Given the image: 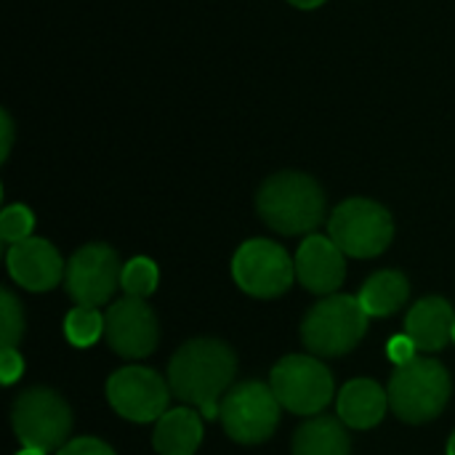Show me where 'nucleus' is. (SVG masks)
Instances as JSON below:
<instances>
[{
    "mask_svg": "<svg viewBox=\"0 0 455 455\" xmlns=\"http://www.w3.org/2000/svg\"><path fill=\"white\" fill-rule=\"evenodd\" d=\"M453 344H455V325H453Z\"/></svg>",
    "mask_w": 455,
    "mask_h": 455,
    "instance_id": "31",
    "label": "nucleus"
},
{
    "mask_svg": "<svg viewBox=\"0 0 455 455\" xmlns=\"http://www.w3.org/2000/svg\"><path fill=\"white\" fill-rule=\"evenodd\" d=\"M448 455H455V432L451 435V440H448Z\"/></svg>",
    "mask_w": 455,
    "mask_h": 455,
    "instance_id": "29",
    "label": "nucleus"
},
{
    "mask_svg": "<svg viewBox=\"0 0 455 455\" xmlns=\"http://www.w3.org/2000/svg\"><path fill=\"white\" fill-rule=\"evenodd\" d=\"M0 133H3V141H0V157L5 160L8 152H11V144H13V123L8 117V112H0Z\"/></svg>",
    "mask_w": 455,
    "mask_h": 455,
    "instance_id": "27",
    "label": "nucleus"
},
{
    "mask_svg": "<svg viewBox=\"0 0 455 455\" xmlns=\"http://www.w3.org/2000/svg\"><path fill=\"white\" fill-rule=\"evenodd\" d=\"M280 400L269 384L243 381L221 397V424L229 440L240 445L267 443L280 424Z\"/></svg>",
    "mask_w": 455,
    "mask_h": 455,
    "instance_id": "8",
    "label": "nucleus"
},
{
    "mask_svg": "<svg viewBox=\"0 0 455 455\" xmlns=\"http://www.w3.org/2000/svg\"><path fill=\"white\" fill-rule=\"evenodd\" d=\"M453 304L440 296L421 299L405 317V333L416 341L419 352H443L453 341Z\"/></svg>",
    "mask_w": 455,
    "mask_h": 455,
    "instance_id": "15",
    "label": "nucleus"
},
{
    "mask_svg": "<svg viewBox=\"0 0 455 455\" xmlns=\"http://www.w3.org/2000/svg\"><path fill=\"white\" fill-rule=\"evenodd\" d=\"M203 443V416L197 408H171L155 427L157 455H195Z\"/></svg>",
    "mask_w": 455,
    "mask_h": 455,
    "instance_id": "17",
    "label": "nucleus"
},
{
    "mask_svg": "<svg viewBox=\"0 0 455 455\" xmlns=\"http://www.w3.org/2000/svg\"><path fill=\"white\" fill-rule=\"evenodd\" d=\"M235 283L256 299H277L296 280V261L288 251L267 237L243 243L232 259Z\"/></svg>",
    "mask_w": 455,
    "mask_h": 455,
    "instance_id": "9",
    "label": "nucleus"
},
{
    "mask_svg": "<svg viewBox=\"0 0 455 455\" xmlns=\"http://www.w3.org/2000/svg\"><path fill=\"white\" fill-rule=\"evenodd\" d=\"M368 333V312L357 296L333 293L320 299L301 320V341L315 357L349 355Z\"/></svg>",
    "mask_w": 455,
    "mask_h": 455,
    "instance_id": "3",
    "label": "nucleus"
},
{
    "mask_svg": "<svg viewBox=\"0 0 455 455\" xmlns=\"http://www.w3.org/2000/svg\"><path fill=\"white\" fill-rule=\"evenodd\" d=\"M64 336L72 347H93L104 336V315L96 307H75L64 317Z\"/></svg>",
    "mask_w": 455,
    "mask_h": 455,
    "instance_id": "20",
    "label": "nucleus"
},
{
    "mask_svg": "<svg viewBox=\"0 0 455 455\" xmlns=\"http://www.w3.org/2000/svg\"><path fill=\"white\" fill-rule=\"evenodd\" d=\"M237 357L219 339H192L168 363V384L173 397L189 408L219 403L235 381Z\"/></svg>",
    "mask_w": 455,
    "mask_h": 455,
    "instance_id": "1",
    "label": "nucleus"
},
{
    "mask_svg": "<svg viewBox=\"0 0 455 455\" xmlns=\"http://www.w3.org/2000/svg\"><path fill=\"white\" fill-rule=\"evenodd\" d=\"M120 256L104 243H88L67 261L64 288L75 307H101L120 288Z\"/></svg>",
    "mask_w": 455,
    "mask_h": 455,
    "instance_id": "10",
    "label": "nucleus"
},
{
    "mask_svg": "<svg viewBox=\"0 0 455 455\" xmlns=\"http://www.w3.org/2000/svg\"><path fill=\"white\" fill-rule=\"evenodd\" d=\"M347 253L325 235H307V240L299 245L296 253V277L299 283L317 293V296H333L347 277Z\"/></svg>",
    "mask_w": 455,
    "mask_h": 455,
    "instance_id": "14",
    "label": "nucleus"
},
{
    "mask_svg": "<svg viewBox=\"0 0 455 455\" xmlns=\"http://www.w3.org/2000/svg\"><path fill=\"white\" fill-rule=\"evenodd\" d=\"M56 455H115V451L96 437H77L69 440L61 451H56Z\"/></svg>",
    "mask_w": 455,
    "mask_h": 455,
    "instance_id": "26",
    "label": "nucleus"
},
{
    "mask_svg": "<svg viewBox=\"0 0 455 455\" xmlns=\"http://www.w3.org/2000/svg\"><path fill=\"white\" fill-rule=\"evenodd\" d=\"M389 395L373 379H355L339 395V419L349 429H373L384 421Z\"/></svg>",
    "mask_w": 455,
    "mask_h": 455,
    "instance_id": "16",
    "label": "nucleus"
},
{
    "mask_svg": "<svg viewBox=\"0 0 455 455\" xmlns=\"http://www.w3.org/2000/svg\"><path fill=\"white\" fill-rule=\"evenodd\" d=\"M293 455H352L347 424L333 416H309L291 443Z\"/></svg>",
    "mask_w": 455,
    "mask_h": 455,
    "instance_id": "18",
    "label": "nucleus"
},
{
    "mask_svg": "<svg viewBox=\"0 0 455 455\" xmlns=\"http://www.w3.org/2000/svg\"><path fill=\"white\" fill-rule=\"evenodd\" d=\"M35 227V216L27 205L16 203V205H5L0 213V237L8 245H16L21 240H27L32 235Z\"/></svg>",
    "mask_w": 455,
    "mask_h": 455,
    "instance_id": "22",
    "label": "nucleus"
},
{
    "mask_svg": "<svg viewBox=\"0 0 455 455\" xmlns=\"http://www.w3.org/2000/svg\"><path fill=\"white\" fill-rule=\"evenodd\" d=\"M408 296H411L408 277L397 269H384L365 280L357 299L368 312V317H389L400 307H405Z\"/></svg>",
    "mask_w": 455,
    "mask_h": 455,
    "instance_id": "19",
    "label": "nucleus"
},
{
    "mask_svg": "<svg viewBox=\"0 0 455 455\" xmlns=\"http://www.w3.org/2000/svg\"><path fill=\"white\" fill-rule=\"evenodd\" d=\"M5 264L13 283L32 293L56 288L67 272L59 251L43 237H27L16 245H8Z\"/></svg>",
    "mask_w": 455,
    "mask_h": 455,
    "instance_id": "13",
    "label": "nucleus"
},
{
    "mask_svg": "<svg viewBox=\"0 0 455 455\" xmlns=\"http://www.w3.org/2000/svg\"><path fill=\"white\" fill-rule=\"evenodd\" d=\"M291 5H296V8H301V11H312V8H320L325 0H288Z\"/></svg>",
    "mask_w": 455,
    "mask_h": 455,
    "instance_id": "28",
    "label": "nucleus"
},
{
    "mask_svg": "<svg viewBox=\"0 0 455 455\" xmlns=\"http://www.w3.org/2000/svg\"><path fill=\"white\" fill-rule=\"evenodd\" d=\"M451 373L440 360L416 357L400 365L389 379V408L405 424H427L437 419L451 400Z\"/></svg>",
    "mask_w": 455,
    "mask_h": 455,
    "instance_id": "4",
    "label": "nucleus"
},
{
    "mask_svg": "<svg viewBox=\"0 0 455 455\" xmlns=\"http://www.w3.org/2000/svg\"><path fill=\"white\" fill-rule=\"evenodd\" d=\"M104 336L115 355L125 360H141L157 349L160 341L157 315L147 307L144 299L125 296L107 309Z\"/></svg>",
    "mask_w": 455,
    "mask_h": 455,
    "instance_id": "12",
    "label": "nucleus"
},
{
    "mask_svg": "<svg viewBox=\"0 0 455 455\" xmlns=\"http://www.w3.org/2000/svg\"><path fill=\"white\" fill-rule=\"evenodd\" d=\"M387 355H389V360L400 368V365H408V363H413V360L419 357V347H416V341H413L408 333H400V336H392V339H389Z\"/></svg>",
    "mask_w": 455,
    "mask_h": 455,
    "instance_id": "24",
    "label": "nucleus"
},
{
    "mask_svg": "<svg viewBox=\"0 0 455 455\" xmlns=\"http://www.w3.org/2000/svg\"><path fill=\"white\" fill-rule=\"evenodd\" d=\"M269 387L280 405L296 416H317L333 400V376L315 355H288L272 373Z\"/></svg>",
    "mask_w": 455,
    "mask_h": 455,
    "instance_id": "7",
    "label": "nucleus"
},
{
    "mask_svg": "<svg viewBox=\"0 0 455 455\" xmlns=\"http://www.w3.org/2000/svg\"><path fill=\"white\" fill-rule=\"evenodd\" d=\"M160 283V269L152 259L147 256H136L128 264H123V277H120V288L125 291V296L133 299H147L155 293Z\"/></svg>",
    "mask_w": 455,
    "mask_h": 455,
    "instance_id": "21",
    "label": "nucleus"
},
{
    "mask_svg": "<svg viewBox=\"0 0 455 455\" xmlns=\"http://www.w3.org/2000/svg\"><path fill=\"white\" fill-rule=\"evenodd\" d=\"M0 320H3V328H0L3 347H16L24 336V312L8 288H3L0 293Z\"/></svg>",
    "mask_w": 455,
    "mask_h": 455,
    "instance_id": "23",
    "label": "nucleus"
},
{
    "mask_svg": "<svg viewBox=\"0 0 455 455\" xmlns=\"http://www.w3.org/2000/svg\"><path fill=\"white\" fill-rule=\"evenodd\" d=\"M11 424L16 440L27 451H61L69 443L72 432V411L61 395L45 387L27 389L16 397L11 411Z\"/></svg>",
    "mask_w": 455,
    "mask_h": 455,
    "instance_id": "5",
    "label": "nucleus"
},
{
    "mask_svg": "<svg viewBox=\"0 0 455 455\" xmlns=\"http://www.w3.org/2000/svg\"><path fill=\"white\" fill-rule=\"evenodd\" d=\"M21 373H24V360L16 352V347H3V352H0V379H3V384L5 387L16 384L21 379Z\"/></svg>",
    "mask_w": 455,
    "mask_h": 455,
    "instance_id": "25",
    "label": "nucleus"
},
{
    "mask_svg": "<svg viewBox=\"0 0 455 455\" xmlns=\"http://www.w3.org/2000/svg\"><path fill=\"white\" fill-rule=\"evenodd\" d=\"M171 395V384L160 373L141 365L120 368L107 381V400L112 411L133 424L160 421L168 411Z\"/></svg>",
    "mask_w": 455,
    "mask_h": 455,
    "instance_id": "11",
    "label": "nucleus"
},
{
    "mask_svg": "<svg viewBox=\"0 0 455 455\" xmlns=\"http://www.w3.org/2000/svg\"><path fill=\"white\" fill-rule=\"evenodd\" d=\"M16 455H48V453H40V451H27V448H21Z\"/></svg>",
    "mask_w": 455,
    "mask_h": 455,
    "instance_id": "30",
    "label": "nucleus"
},
{
    "mask_svg": "<svg viewBox=\"0 0 455 455\" xmlns=\"http://www.w3.org/2000/svg\"><path fill=\"white\" fill-rule=\"evenodd\" d=\"M328 237L352 259H376L392 245L395 221L381 203L352 197L331 213Z\"/></svg>",
    "mask_w": 455,
    "mask_h": 455,
    "instance_id": "6",
    "label": "nucleus"
},
{
    "mask_svg": "<svg viewBox=\"0 0 455 455\" xmlns=\"http://www.w3.org/2000/svg\"><path fill=\"white\" fill-rule=\"evenodd\" d=\"M256 211L261 221L280 235H309L325 216V192L312 176L283 171L259 187Z\"/></svg>",
    "mask_w": 455,
    "mask_h": 455,
    "instance_id": "2",
    "label": "nucleus"
}]
</instances>
